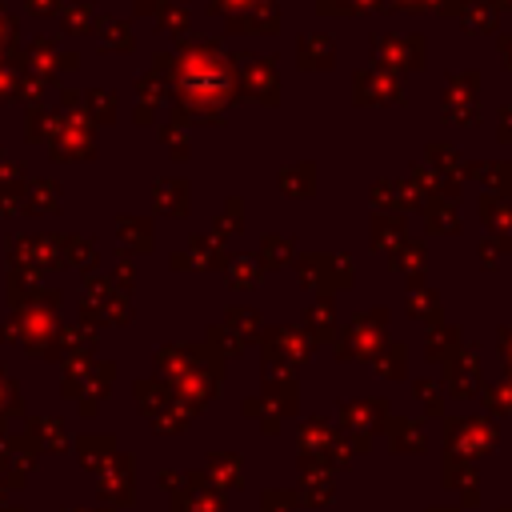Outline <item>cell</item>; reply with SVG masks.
Returning a JSON list of instances; mask_svg holds the SVG:
<instances>
[{
  "mask_svg": "<svg viewBox=\"0 0 512 512\" xmlns=\"http://www.w3.org/2000/svg\"><path fill=\"white\" fill-rule=\"evenodd\" d=\"M132 4H136V12H156L164 0H132Z\"/></svg>",
  "mask_w": 512,
  "mask_h": 512,
  "instance_id": "obj_42",
  "label": "cell"
},
{
  "mask_svg": "<svg viewBox=\"0 0 512 512\" xmlns=\"http://www.w3.org/2000/svg\"><path fill=\"white\" fill-rule=\"evenodd\" d=\"M372 56H376L380 68H388L396 76L416 72L428 60V40L420 32H384V36L372 40Z\"/></svg>",
  "mask_w": 512,
  "mask_h": 512,
  "instance_id": "obj_2",
  "label": "cell"
},
{
  "mask_svg": "<svg viewBox=\"0 0 512 512\" xmlns=\"http://www.w3.org/2000/svg\"><path fill=\"white\" fill-rule=\"evenodd\" d=\"M480 216H484L488 232H496L500 240H508V236H512V200H508V196L484 192V196H480Z\"/></svg>",
  "mask_w": 512,
  "mask_h": 512,
  "instance_id": "obj_13",
  "label": "cell"
},
{
  "mask_svg": "<svg viewBox=\"0 0 512 512\" xmlns=\"http://www.w3.org/2000/svg\"><path fill=\"white\" fill-rule=\"evenodd\" d=\"M116 236H120L124 244H132V248H148V244H152V224H148L144 216L124 212V216H116Z\"/></svg>",
  "mask_w": 512,
  "mask_h": 512,
  "instance_id": "obj_21",
  "label": "cell"
},
{
  "mask_svg": "<svg viewBox=\"0 0 512 512\" xmlns=\"http://www.w3.org/2000/svg\"><path fill=\"white\" fill-rule=\"evenodd\" d=\"M48 152L56 160H92V152H96L92 120L80 116V112H60V124L48 140Z\"/></svg>",
  "mask_w": 512,
  "mask_h": 512,
  "instance_id": "obj_4",
  "label": "cell"
},
{
  "mask_svg": "<svg viewBox=\"0 0 512 512\" xmlns=\"http://www.w3.org/2000/svg\"><path fill=\"white\" fill-rule=\"evenodd\" d=\"M92 24H96V8H92V0H68V4H60V28H64L68 36H76V32H92Z\"/></svg>",
  "mask_w": 512,
  "mask_h": 512,
  "instance_id": "obj_18",
  "label": "cell"
},
{
  "mask_svg": "<svg viewBox=\"0 0 512 512\" xmlns=\"http://www.w3.org/2000/svg\"><path fill=\"white\" fill-rule=\"evenodd\" d=\"M276 180H280V192H284V196H312V192H316V164H312V160L284 164Z\"/></svg>",
  "mask_w": 512,
  "mask_h": 512,
  "instance_id": "obj_12",
  "label": "cell"
},
{
  "mask_svg": "<svg viewBox=\"0 0 512 512\" xmlns=\"http://www.w3.org/2000/svg\"><path fill=\"white\" fill-rule=\"evenodd\" d=\"M408 240V220L404 212H380L372 220V244L376 248H400Z\"/></svg>",
  "mask_w": 512,
  "mask_h": 512,
  "instance_id": "obj_14",
  "label": "cell"
},
{
  "mask_svg": "<svg viewBox=\"0 0 512 512\" xmlns=\"http://www.w3.org/2000/svg\"><path fill=\"white\" fill-rule=\"evenodd\" d=\"M244 228V200L240 196H228L224 200V208H220V216H216V236L224 240V236H232V232H240Z\"/></svg>",
  "mask_w": 512,
  "mask_h": 512,
  "instance_id": "obj_22",
  "label": "cell"
},
{
  "mask_svg": "<svg viewBox=\"0 0 512 512\" xmlns=\"http://www.w3.org/2000/svg\"><path fill=\"white\" fill-rule=\"evenodd\" d=\"M236 64V92L260 100V104H276L280 100V76H276V56H260V52H244L232 56Z\"/></svg>",
  "mask_w": 512,
  "mask_h": 512,
  "instance_id": "obj_3",
  "label": "cell"
},
{
  "mask_svg": "<svg viewBox=\"0 0 512 512\" xmlns=\"http://www.w3.org/2000/svg\"><path fill=\"white\" fill-rule=\"evenodd\" d=\"M372 204H376L380 212H400V184H396V176L372 184Z\"/></svg>",
  "mask_w": 512,
  "mask_h": 512,
  "instance_id": "obj_26",
  "label": "cell"
},
{
  "mask_svg": "<svg viewBox=\"0 0 512 512\" xmlns=\"http://www.w3.org/2000/svg\"><path fill=\"white\" fill-rule=\"evenodd\" d=\"M500 140H512V104L500 108Z\"/></svg>",
  "mask_w": 512,
  "mask_h": 512,
  "instance_id": "obj_38",
  "label": "cell"
},
{
  "mask_svg": "<svg viewBox=\"0 0 512 512\" xmlns=\"http://www.w3.org/2000/svg\"><path fill=\"white\" fill-rule=\"evenodd\" d=\"M492 4H496V8H500V4H508V8H512V0H492Z\"/></svg>",
  "mask_w": 512,
  "mask_h": 512,
  "instance_id": "obj_43",
  "label": "cell"
},
{
  "mask_svg": "<svg viewBox=\"0 0 512 512\" xmlns=\"http://www.w3.org/2000/svg\"><path fill=\"white\" fill-rule=\"evenodd\" d=\"M296 60L300 68L308 72H320V68H332L336 64V40L328 32H304L296 40Z\"/></svg>",
  "mask_w": 512,
  "mask_h": 512,
  "instance_id": "obj_9",
  "label": "cell"
},
{
  "mask_svg": "<svg viewBox=\"0 0 512 512\" xmlns=\"http://www.w3.org/2000/svg\"><path fill=\"white\" fill-rule=\"evenodd\" d=\"M156 24H160V32L184 36V32H188V24H192V8H188L184 0H164V4L156 8Z\"/></svg>",
  "mask_w": 512,
  "mask_h": 512,
  "instance_id": "obj_19",
  "label": "cell"
},
{
  "mask_svg": "<svg viewBox=\"0 0 512 512\" xmlns=\"http://www.w3.org/2000/svg\"><path fill=\"white\" fill-rule=\"evenodd\" d=\"M228 32H248V36H272L280 28V8L272 0H256L232 16H224Z\"/></svg>",
  "mask_w": 512,
  "mask_h": 512,
  "instance_id": "obj_7",
  "label": "cell"
},
{
  "mask_svg": "<svg viewBox=\"0 0 512 512\" xmlns=\"http://www.w3.org/2000/svg\"><path fill=\"white\" fill-rule=\"evenodd\" d=\"M192 248L204 252L200 264H204V260H220V236H216V232H196V236H192Z\"/></svg>",
  "mask_w": 512,
  "mask_h": 512,
  "instance_id": "obj_30",
  "label": "cell"
},
{
  "mask_svg": "<svg viewBox=\"0 0 512 512\" xmlns=\"http://www.w3.org/2000/svg\"><path fill=\"white\" fill-rule=\"evenodd\" d=\"M80 104H84L88 120H96V124L116 120V92H108V88H88V92L80 96Z\"/></svg>",
  "mask_w": 512,
  "mask_h": 512,
  "instance_id": "obj_20",
  "label": "cell"
},
{
  "mask_svg": "<svg viewBox=\"0 0 512 512\" xmlns=\"http://www.w3.org/2000/svg\"><path fill=\"white\" fill-rule=\"evenodd\" d=\"M352 88H356V100L360 104H396L404 96V84L396 72L380 68V64H368L352 76Z\"/></svg>",
  "mask_w": 512,
  "mask_h": 512,
  "instance_id": "obj_6",
  "label": "cell"
},
{
  "mask_svg": "<svg viewBox=\"0 0 512 512\" xmlns=\"http://www.w3.org/2000/svg\"><path fill=\"white\" fill-rule=\"evenodd\" d=\"M468 176L476 184H484V192H496V196H512V160H500V164H468Z\"/></svg>",
  "mask_w": 512,
  "mask_h": 512,
  "instance_id": "obj_11",
  "label": "cell"
},
{
  "mask_svg": "<svg viewBox=\"0 0 512 512\" xmlns=\"http://www.w3.org/2000/svg\"><path fill=\"white\" fill-rule=\"evenodd\" d=\"M188 192H192V184L184 176H160L152 184V208L160 216H184L188 212V200H192Z\"/></svg>",
  "mask_w": 512,
  "mask_h": 512,
  "instance_id": "obj_8",
  "label": "cell"
},
{
  "mask_svg": "<svg viewBox=\"0 0 512 512\" xmlns=\"http://www.w3.org/2000/svg\"><path fill=\"white\" fill-rule=\"evenodd\" d=\"M152 68L168 76V92L184 120H220L236 100V64L220 40H180L176 52H156Z\"/></svg>",
  "mask_w": 512,
  "mask_h": 512,
  "instance_id": "obj_1",
  "label": "cell"
},
{
  "mask_svg": "<svg viewBox=\"0 0 512 512\" xmlns=\"http://www.w3.org/2000/svg\"><path fill=\"white\" fill-rule=\"evenodd\" d=\"M460 20H464L468 32L484 36V32H496V24H500V8H496L492 0H464Z\"/></svg>",
  "mask_w": 512,
  "mask_h": 512,
  "instance_id": "obj_16",
  "label": "cell"
},
{
  "mask_svg": "<svg viewBox=\"0 0 512 512\" xmlns=\"http://www.w3.org/2000/svg\"><path fill=\"white\" fill-rule=\"evenodd\" d=\"M260 256H264V264H284V260L292 256V236H284V232H264V236H260Z\"/></svg>",
  "mask_w": 512,
  "mask_h": 512,
  "instance_id": "obj_24",
  "label": "cell"
},
{
  "mask_svg": "<svg viewBox=\"0 0 512 512\" xmlns=\"http://www.w3.org/2000/svg\"><path fill=\"white\" fill-rule=\"evenodd\" d=\"M420 260H424V244H420V240H404V244L396 248V256H392L396 268H420Z\"/></svg>",
  "mask_w": 512,
  "mask_h": 512,
  "instance_id": "obj_29",
  "label": "cell"
},
{
  "mask_svg": "<svg viewBox=\"0 0 512 512\" xmlns=\"http://www.w3.org/2000/svg\"><path fill=\"white\" fill-rule=\"evenodd\" d=\"M132 120H136V124H156V104L140 100V104H136V112H132Z\"/></svg>",
  "mask_w": 512,
  "mask_h": 512,
  "instance_id": "obj_34",
  "label": "cell"
},
{
  "mask_svg": "<svg viewBox=\"0 0 512 512\" xmlns=\"http://www.w3.org/2000/svg\"><path fill=\"white\" fill-rule=\"evenodd\" d=\"M96 36H100V44L104 48H116V52H128L132 44H136V36H132V24L124 20V16H96Z\"/></svg>",
  "mask_w": 512,
  "mask_h": 512,
  "instance_id": "obj_15",
  "label": "cell"
},
{
  "mask_svg": "<svg viewBox=\"0 0 512 512\" xmlns=\"http://www.w3.org/2000/svg\"><path fill=\"white\" fill-rule=\"evenodd\" d=\"M428 8H436L440 16H460V8H464V0H428Z\"/></svg>",
  "mask_w": 512,
  "mask_h": 512,
  "instance_id": "obj_35",
  "label": "cell"
},
{
  "mask_svg": "<svg viewBox=\"0 0 512 512\" xmlns=\"http://www.w3.org/2000/svg\"><path fill=\"white\" fill-rule=\"evenodd\" d=\"M28 12H36V16H48V12H60V0H28Z\"/></svg>",
  "mask_w": 512,
  "mask_h": 512,
  "instance_id": "obj_37",
  "label": "cell"
},
{
  "mask_svg": "<svg viewBox=\"0 0 512 512\" xmlns=\"http://www.w3.org/2000/svg\"><path fill=\"white\" fill-rule=\"evenodd\" d=\"M60 108L64 112H76L80 108V92L76 88H60Z\"/></svg>",
  "mask_w": 512,
  "mask_h": 512,
  "instance_id": "obj_36",
  "label": "cell"
},
{
  "mask_svg": "<svg viewBox=\"0 0 512 512\" xmlns=\"http://www.w3.org/2000/svg\"><path fill=\"white\" fill-rule=\"evenodd\" d=\"M480 72L468 68V72H452L448 84H444V120L452 124H472L480 120Z\"/></svg>",
  "mask_w": 512,
  "mask_h": 512,
  "instance_id": "obj_5",
  "label": "cell"
},
{
  "mask_svg": "<svg viewBox=\"0 0 512 512\" xmlns=\"http://www.w3.org/2000/svg\"><path fill=\"white\" fill-rule=\"evenodd\" d=\"M60 244L72 252V256H68L72 264H92V252H96V244H92L88 236H84V240H80V236H60Z\"/></svg>",
  "mask_w": 512,
  "mask_h": 512,
  "instance_id": "obj_28",
  "label": "cell"
},
{
  "mask_svg": "<svg viewBox=\"0 0 512 512\" xmlns=\"http://www.w3.org/2000/svg\"><path fill=\"white\" fill-rule=\"evenodd\" d=\"M16 32H20L16 16H12V12H8V8L0 4V44H12V36H16Z\"/></svg>",
  "mask_w": 512,
  "mask_h": 512,
  "instance_id": "obj_33",
  "label": "cell"
},
{
  "mask_svg": "<svg viewBox=\"0 0 512 512\" xmlns=\"http://www.w3.org/2000/svg\"><path fill=\"white\" fill-rule=\"evenodd\" d=\"M184 124H188V120H184L180 112H172V120H168V124H160V140H164V144H168L176 156H188V144H192Z\"/></svg>",
  "mask_w": 512,
  "mask_h": 512,
  "instance_id": "obj_23",
  "label": "cell"
},
{
  "mask_svg": "<svg viewBox=\"0 0 512 512\" xmlns=\"http://www.w3.org/2000/svg\"><path fill=\"white\" fill-rule=\"evenodd\" d=\"M424 220H428V232H440V236H452L460 228V216H456V204L448 196H432L424 200Z\"/></svg>",
  "mask_w": 512,
  "mask_h": 512,
  "instance_id": "obj_17",
  "label": "cell"
},
{
  "mask_svg": "<svg viewBox=\"0 0 512 512\" xmlns=\"http://www.w3.org/2000/svg\"><path fill=\"white\" fill-rule=\"evenodd\" d=\"M232 280H236V284H252V280H256V264H252L248 256L232 260Z\"/></svg>",
  "mask_w": 512,
  "mask_h": 512,
  "instance_id": "obj_32",
  "label": "cell"
},
{
  "mask_svg": "<svg viewBox=\"0 0 512 512\" xmlns=\"http://www.w3.org/2000/svg\"><path fill=\"white\" fill-rule=\"evenodd\" d=\"M500 52H504V64L512 68V36H500Z\"/></svg>",
  "mask_w": 512,
  "mask_h": 512,
  "instance_id": "obj_41",
  "label": "cell"
},
{
  "mask_svg": "<svg viewBox=\"0 0 512 512\" xmlns=\"http://www.w3.org/2000/svg\"><path fill=\"white\" fill-rule=\"evenodd\" d=\"M24 208V184H0V216Z\"/></svg>",
  "mask_w": 512,
  "mask_h": 512,
  "instance_id": "obj_31",
  "label": "cell"
},
{
  "mask_svg": "<svg viewBox=\"0 0 512 512\" xmlns=\"http://www.w3.org/2000/svg\"><path fill=\"white\" fill-rule=\"evenodd\" d=\"M424 156H428V168H432V172H440V168H448V164H456V160H460V156H456V148H452L448 140H428Z\"/></svg>",
  "mask_w": 512,
  "mask_h": 512,
  "instance_id": "obj_27",
  "label": "cell"
},
{
  "mask_svg": "<svg viewBox=\"0 0 512 512\" xmlns=\"http://www.w3.org/2000/svg\"><path fill=\"white\" fill-rule=\"evenodd\" d=\"M496 252H500V244H492V236H484V240H480V256H484V264H492Z\"/></svg>",
  "mask_w": 512,
  "mask_h": 512,
  "instance_id": "obj_40",
  "label": "cell"
},
{
  "mask_svg": "<svg viewBox=\"0 0 512 512\" xmlns=\"http://www.w3.org/2000/svg\"><path fill=\"white\" fill-rule=\"evenodd\" d=\"M136 88H140V100L156 104V100H164V96H168V76H164V72H156V68H144V72L136 76Z\"/></svg>",
  "mask_w": 512,
  "mask_h": 512,
  "instance_id": "obj_25",
  "label": "cell"
},
{
  "mask_svg": "<svg viewBox=\"0 0 512 512\" xmlns=\"http://www.w3.org/2000/svg\"><path fill=\"white\" fill-rule=\"evenodd\" d=\"M56 208H60V180L36 176V180L24 184V212L44 216V212H56Z\"/></svg>",
  "mask_w": 512,
  "mask_h": 512,
  "instance_id": "obj_10",
  "label": "cell"
},
{
  "mask_svg": "<svg viewBox=\"0 0 512 512\" xmlns=\"http://www.w3.org/2000/svg\"><path fill=\"white\" fill-rule=\"evenodd\" d=\"M384 8H408V12H420V8H428V0H388Z\"/></svg>",
  "mask_w": 512,
  "mask_h": 512,
  "instance_id": "obj_39",
  "label": "cell"
}]
</instances>
